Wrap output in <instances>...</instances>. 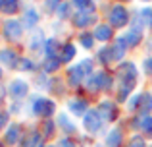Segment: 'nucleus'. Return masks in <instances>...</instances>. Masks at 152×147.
Wrapping results in <instances>:
<instances>
[{"label": "nucleus", "mask_w": 152, "mask_h": 147, "mask_svg": "<svg viewBox=\"0 0 152 147\" xmlns=\"http://www.w3.org/2000/svg\"><path fill=\"white\" fill-rule=\"evenodd\" d=\"M54 110V103L46 101V99H35V105H33V112L39 114V116H48Z\"/></svg>", "instance_id": "f257e3e1"}, {"label": "nucleus", "mask_w": 152, "mask_h": 147, "mask_svg": "<svg viewBox=\"0 0 152 147\" xmlns=\"http://www.w3.org/2000/svg\"><path fill=\"white\" fill-rule=\"evenodd\" d=\"M110 21H112V25H115V27L125 25V23H127V12H125V8H123V6H115L114 10L110 12Z\"/></svg>", "instance_id": "f03ea898"}, {"label": "nucleus", "mask_w": 152, "mask_h": 147, "mask_svg": "<svg viewBox=\"0 0 152 147\" xmlns=\"http://www.w3.org/2000/svg\"><path fill=\"white\" fill-rule=\"evenodd\" d=\"M21 35V25H19L18 21H8L6 25H4V37L10 39V41H15V39Z\"/></svg>", "instance_id": "7ed1b4c3"}, {"label": "nucleus", "mask_w": 152, "mask_h": 147, "mask_svg": "<svg viewBox=\"0 0 152 147\" xmlns=\"http://www.w3.org/2000/svg\"><path fill=\"white\" fill-rule=\"evenodd\" d=\"M100 124H102V120H100V114H98V110L96 112H87V116H85V128L89 130V132H96L98 128H100Z\"/></svg>", "instance_id": "20e7f679"}, {"label": "nucleus", "mask_w": 152, "mask_h": 147, "mask_svg": "<svg viewBox=\"0 0 152 147\" xmlns=\"http://www.w3.org/2000/svg\"><path fill=\"white\" fill-rule=\"evenodd\" d=\"M98 114L104 118H108V120H114L115 118V106L110 105V103H102L100 109H98Z\"/></svg>", "instance_id": "39448f33"}, {"label": "nucleus", "mask_w": 152, "mask_h": 147, "mask_svg": "<svg viewBox=\"0 0 152 147\" xmlns=\"http://www.w3.org/2000/svg\"><path fill=\"white\" fill-rule=\"evenodd\" d=\"M94 37L100 39V41H108L112 37V27L110 25H98L94 29Z\"/></svg>", "instance_id": "423d86ee"}, {"label": "nucleus", "mask_w": 152, "mask_h": 147, "mask_svg": "<svg viewBox=\"0 0 152 147\" xmlns=\"http://www.w3.org/2000/svg\"><path fill=\"white\" fill-rule=\"evenodd\" d=\"M10 93L14 95V97L19 99V97H23V95L27 93V85L23 81H14V83H12V87H10Z\"/></svg>", "instance_id": "0eeeda50"}, {"label": "nucleus", "mask_w": 152, "mask_h": 147, "mask_svg": "<svg viewBox=\"0 0 152 147\" xmlns=\"http://www.w3.org/2000/svg\"><path fill=\"white\" fill-rule=\"evenodd\" d=\"M0 62H4L6 66H14V64H18L19 60L12 50H4V52H0Z\"/></svg>", "instance_id": "6e6552de"}, {"label": "nucleus", "mask_w": 152, "mask_h": 147, "mask_svg": "<svg viewBox=\"0 0 152 147\" xmlns=\"http://www.w3.org/2000/svg\"><path fill=\"white\" fill-rule=\"evenodd\" d=\"M69 109H71V112H73L75 116H79V114H83V112L87 110V105H85V101H79V99H75V101L69 103Z\"/></svg>", "instance_id": "1a4fd4ad"}, {"label": "nucleus", "mask_w": 152, "mask_h": 147, "mask_svg": "<svg viewBox=\"0 0 152 147\" xmlns=\"http://www.w3.org/2000/svg\"><path fill=\"white\" fill-rule=\"evenodd\" d=\"M119 141H121V132H119V130H114V132H110V136H108L106 145L108 147H119Z\"/></svg>", "instance_id": "9d476101"}, {"label": "nucleus", "mask_w": 152, "mask_h": 147, "mask_svg": "<svg viewBox=\"0 0 152 147\" xmlns=\"http://www.w3.org/2000/svg\"><path fill=\"white\" fill-rule=\"evenodd\" d=\"M18 137H19V126H12V128L8 130V134H6V141L10 145H15L18 143Z\"/></svg>", "instance_id": "9b49d317"}, {"label": "nucleus", "mask_w": 152, "mask_h": 147, "mask_svg": "<svg viewBox=\"0 0 152 147\" xmlns=\"http://www.w3.org/2000/svg\"><path fill=\"white\" fill-rule=\"evenodd\" d=\"M75 4H77V10L79 14H91L93 12V0H75Z\"/></svg>", "instance_id": "f8f14e48"}, {"label": "nucleus", "mask_w": 152, "mask_h": 147, "mask_svg": "<svg viewBox=\"0 0 152 147\" xmlns=\"http://www.w3.org/2000/svg\"><path fill=\"white\" fill-rule=\"evenodd\" d=\"M81 75H83V68H81V66H77V68H71V70H69V83L77 85V83L81 81Z\"/></svg>", "instance_id": "ddd939ff"}, {"label": "nucleus", "mask_w": 152, "mask_h": 147, "mask_svg": "<svg viewBox=\"0 0 152 147\" xmlns=\"http://www.w3.org/2000/svg\"><path fill=\"white\" fill-rule=\"evenodd\" d=\"M37 19H39V16H37V12L35 10H27L25 12V16H23V23H25V25H35V23H37Z\"/></svg>", "instance_id": "4468645a"}, {"label": "nucleus", "mask_w": 152, "mask_h": 147, "mask_svg": "<svg viewBox=\"0 0 152 147\" xmlns=\"http://www.w3.org/2000/svg\"><path fill=\"white\" fill-rule=\"evenodd\" d=\"M93 19H94V18H93V14H79L77 18H75V25L85 27V25H89Z\"/></svg>", "instance_id": "2eb2a0df"}, {"label": "nucleus", "mask_w": 152, "mask_h": 147, "mask_svg": "<svg viewBox=\"0 0 152 147\" xmlns=\"http://www.w3.org/2000/svg\"><path fill=\"white\" fill-rule=\"evenodd\" d=\"M15 8H18V0H4L2 2V10L8 12V14H12Z\"/></svg>", "instance_id": "dca6fc26"}, {"label": "nucleus", "mask_w": 152, "mask_h": 147, "mask_svg": "<svg viewBox=\"0 0 152 147\" xmlns=\"http://www.w3.org/2000/svg\"><path fill=\"white\" fill-rule=\"evenodd\" d=\"M141 19H142V23H146V25H150L152 23V10L150 8H145V10H141Z\"/></svg>", "instance_id": "f3484780"}, {"label": "nucleus", "mask_w": 152, "mask_h": 147, "mask_svg": "<svg viewBox=\"0 0 152 147\" xmlns=\"http://www.w3.org/2000/svg\"><path fill=\"white\" fill-rule=\"evenodd\" d=\"M141 128L145 130L146 134H150V136H152V118H150V116H145V118L141 120Z\"/></svg>", "instance_id": "a211bd4d"}, {"label": "nucleus", "mask_w": 152, "mask_h": 147, "mask_svg": "<svg viewBox=\"0 0 152 147\" xmlns=\"http://www.w3.org/2000/svg\"><path fill=\"white\" fill-rule=\"evenodd\" d=\"M73 52H75L73 47H71V45H66V49H64V52H62V60L64 62L71 60V58H73Z\"/></svg>", "instance_id": "6ab92c4d"}, {"label": "nucleus", "mask_w": 152, "mask_h": 147, "mask_svg": "<svg viewBox=\"0 0 152 147\" xmlns=\"http://www.w3.org/2000/svg\"><path fill=\"white\" fill-rule=\"evenodd\" d=\"M58 66H60V60H58V58H54V56H52V58H48V60H46L45 68H46V72H54V70L58 68Z\"/></svg>", "instance_id": "aec40b11"}, {"label": "nucleus", "mask_w": 152, "mask_h": 147, "mask_svg": "<svg viewBox=\"0 0 152 147\" xmlns=\"http://www.w3.org/2000/svg\"><path fill=\"white\" fill-rule=\"evenodd\" d=\"M39 143H41V137H39L37 134H31V136L27 137V141H25V147H37Z\"/></svg>", "instance_id": "412c9836"}, {"label": "nucleus", "mask_w": 152, "mask_h": 147, "mask_svg": "<svg viewBox=\"0 0 152 147\" xmlns=\"http://www.w3.org/2000/svg\"><path fill=\"white\" fill-rule=\"evenodd\" d=\"M81 43H83V47H85V49H91V47H93V35L83 33L81 35Z\"/></svg>", "instance_id": "4be33fe9"}, {"label": "nucleus", "mask_w": 152, "mask_h": 147, "mask_svg": "<svg viewBox=\"0 0 152 147\" xmlns=\"http://www.w3.org/2000/svg\"><path fill=\"white\" fill-rule=\"evenodd\" d=\"M56 47H58V43H56L54 39H50V41H46V50H48V56H50V58L54 56V50H56Z\"/></svg>", "instance_id": "5701e85b"}, {"label": "nucleus", "mask_w": 152, "mask_h": 147, "mask_svg": "<svg viewBox=\"0 0 152 147\" xmlns=\"http://www.w3.org/2000/svg\"><path fill=\"white\" fill-rule=\"evenodd\" d=\"M129 147H145V141H142V137H141V136H135L133 140H131Z\"/></svg>", "instance_id": "b1692460"}, {"label": "nucleus", "mask_w": 152, "mask_h": 147, "mask_svg": "<svg viewBox=\"0 0 152 147\" xmlns=\"http://www.w3.org/2000/svg\"><path fill=\"white\" fill-rule=\"evenodd\" d=\"M60 124H62V128H66L67 132H73V126H71V124H69V122H67V120H66L64 116L60 118Z\"/></svg>", "instance_id": "393cba45"}, {"label": "nucleus", "mask_w": 152, "mask_h": 147, "mask_svg": "<svg viewBox=\"0 0 152 147\" xmlns=\"http://www.w3.org/2000/svg\"><path fill=\"white\" fill-rule=\"evenodd\" d=\"M19 64H21L23 70H33V68H35V64H31L29 60H19Z\"/></svg>", "instance_id": "a878e982"}, {"label": "nucleus", "mask_w": 152, "mask_h": 147, "mask_svg": "<svg viewBox=\"0 0 152 147\" xmlns=\"http://www.w3.org/2000/svg\"><path fill=\"white\" fill-rule=\"evenodd\" d=\"M67 8H69L67 4H64V6H60V10H58L60 18H66V16H67Z\"/></svg>", "instance_id": "bb28decb"}, {"label": "nucleus", "mask_w": 152, "mask_h": 147, "mask_svg": "<svg viewBox=\"0 0 152 147\" xmlns=\"http://www.w3.org/2000/svg\"><path fill=\"white\" fill-rule=\"evenodd\" d=\"M145 70H146V74H152V58L145 60Z\"/></svg>", "instance_id": "cd10ccee"}, {"label": "nucleus", "mask_w": 152, "mask_h": 147, "mask_svg": "<svg viewBox=\"0 0 152 147\" xmlns=\"http://www.w3.org/2000/svg\"><path fill=\"white\" fill-rule=\"evenodd\" d=\"M60 147H75V145L71 143L69 140H62V141H60Z\"/></svg>", "instance_id": "c85d7f7f"}, {"label": "nucleus", "mask_w": 152, "mask_h": 147, "mask_svg": "<svg viewBox=\"0 0 152 147\" xmlns=\"http://www.w3.org/2000/svg\"><path fill=\"white\" fill-rule=\"evenodd\" d=\"M58 4V0H46V6L50 8V10H54V6Z\"/></svg>", "instance_id": "c756f323"}, {"label": "nucleus", "mask_w": 152, "mask_h": 147, "mask_svg": "<svg viewBox=\"0 0 152 147\" xmlns=\"http://www.w3.org/2000/svg\"><path fill=\"white\" fill-rule=\"evenodd\" d=\"M6 120H8V116H6V114H0V128H2V126L6 124Z\"/></svg>", "instance_id": "7c9ffc66"}, {"label": "nucleus", "mask_w": 152, "mask_h": 147, "mask_svg": "<svg viewBox=\"0 0 152 147\" xmlns=\"http://www.w3.org/2000/svg\"><path fill=\"white\" fill-rule=\"evenodd\" d=\"M2 2H4V0H0V6H2Z\"/></svg>", "instance_id": "2f4dec72"}, {"label": "nucleus", "mask_w": 152, "mask_h": 147, "mask_svg": "<svg viewBox=\"0 0 152 147\" xmlns=\"http://www.w3.org/2000/svg\"><path fill=\"white\" fill-rule=\"evenodd\" d=\"M0 99H2V93H0Z\"/></svg>", "instance_id": "473e14b6"}, {"label": "nucleus", "mask_w": 152, "mask_h": 147, "mask_svg": "<svg viewBox=\"0 0 152 147\" xmlns=\"http://www.w3.org/2000/svg\"><path fill=\"white\" fill-rule=\"evenodd\" d=\"M0 75H2V72H0Z\"/></svg>", "instance_id": "72a5a7b5"}]
</instances>
